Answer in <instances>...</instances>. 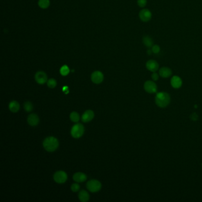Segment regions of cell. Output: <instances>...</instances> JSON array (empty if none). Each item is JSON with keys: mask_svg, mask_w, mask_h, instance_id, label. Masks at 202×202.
I'll use <instances>...</instances> for the list:
<instances>
[{"mask_svg": "<svg viewBox=\"0 0 202 202\" xmlns=\"http://www.w3.org/2000/svg\"><path fill=\"white\" fill-rule=\"evenodd\" d=\"M35 80L39 84H43L47 81V76L45 72L39 71L35 75Z\"/></svg>", "mask_w": 202, "mask_h": 202, "instance_id": "30bf717a", "label": "cell"}, {"mask_svg": "<svg viewBox=\"0 0 202 202\" xmlns=\"http://www.w3.org/2000/svg\"><path fill=\"white\" fill-rule=\"evenodd\" d=\"M47 85L50 89H54L56 86L57 82L55 79L51 78L47 81Z\"/></svg>", "mask_w": 202, "mask_h": 202, "instance_id": "603a6c76", "label": "cell"}, {"mask_svg": "<svg viewBox=\"0 0 202 202\" xmlns=\"http://www.w3.org/2000/svg\"><path fill=\"white\" fill-rule=\"evenodd\" d=\"M138 5L140 7H145L147 4V0H138L137 1Z\"/></svg>", "mask_w": 202, "mask_h": 202, "instance_id": "484cf974", "label": "cell"}, {"mask_svg": "<svg viewBox=\"0 0 202 202\" xmlns=\"http://www.w3.org/2000/svg\"><path fill=\"white\" fill-rule=\"evenodd\" d=\"M62 90L65 93V94H68V93H69V89H68V87L67 86H64L63 87V89H62Z\"/></svg>", "mask_w": 202, "mask_h": 202, "instance_id": "f1b7e54d", "label": "cell"}, {"mask_svg": "<svg viewBox=\"0 0 202 202\" xmlns=\"http://www.w3.org/2000/svg\"><path fill=\"white\" fill-rule=\"evenodd\" d=\"M155 104L160 108H165L170 105L171 97L168 93L161 91L157 93L155 98Z\"/></svg>", "mask_w": 202, "mask_h": 202, "instance_id": "6da1fadb", "label": "cell"}, {"mask_svg": "<svg viewBox=\"0 0 202 202\" xmlns=\"http://www.w3.org/2000/svg\"></svg>", "mask_w": 202, "mask_h": 202, "instance_id": "4dcf8cb0", "label": "cell"}, {"mask_svg": "<svg viewBox=\"0 0 202 202\" xmlns=\"http://www.w3.org/2000/svg\"><path fill=\"white\" fill-rule=\"evenodd\" d=\"M159 75L164 78H167L172 75V70L170 68L164 67L159 70Z\"/></svg>", "mask_w": 202, "mask_h": 202, "instance_id": "7c38bea8", "label": "cell"}, {"mask_svg": "<svg viewBox=\"0 0 202 202\" xmlns=\"http://www.w3.org/2000/svg\"><path fill=\"white\" fill-rule=\"evenodd\" d=\"M39 6L43 9L47 8L50 5L49 0H39L38 2Z\"/></svg>", "mask_w": 202, "mask_h": 202, "instance_id": "d6986e66", "label": "cell"}, {"mask_svg": "<svg viewBox=\"0 0 202 202\" xmlns=\"http://www.w3.org/2000/svg\"><path fill=\"white\" fill-rule=\"evenodd\" d=\"M146 68L150 72H155L159 69V64L157 60H150L146 62Z\"/></svg>", "mask_w": 202, "mask_h": 202, "instance_id": "ba28073f", "label": "cell"}, {"mask_svg": "<svg viewBox=\"0 0 202 202\" xmlns=\"http://www.w3.org/2000/svg\"><path fill=\"white\" fill-rule=\"evenodd\" d=\"M78 197L81 202H88L90 199V195L89 193L85 190H81L78 194Z\"/></svg>", "mask_w": 202, "mask_h": 202, "instance_id": "2e32d148", "label": "cell"}, {"mask_svg": "<svg viewBox=\"0 0 202 202\" xmlns=\"http://www.w3.org/2000/svg\"><path fill=\"white\" fill-rule=\"evenodd\" d=\"M139 19L143 22H148L151 20L152 13L148 9H142L139 13Z\"/></svg>", "mask_w": 202, "mask_h": 202, "instance_id": "52a82bcc", "label": "cell"}, {"mask_svg": "<svg viewBox=\"0 0 202 202\" xmlns=\"http://www.w3.org/2000/svg\"><path fill=\"white\" fill-rule=\"evenodd\" d=\"M91 81L95 84H100L101 82L103 81L104 79V75L100 71H94L92 74H91Z\"/></svg>", "mask_w": 202, "mask_h": 202, "instance_id": "9c48e42d", "label": "cell"}, {"mask_svg": "<svg viewBox=\"0 0 202 202\" xmlns=\"http://www.w3.org/2000/svg\"><path fill=\"white\" fill-rule=\"evenodd\" d=\"M151 50L152 51V53H154V54H158L160 52L161 48H160L159 46H158V45H154L152 46Z\"/></svg>", "mask_w": 202, "mask_h": 202, "instance_id": "cb8c5ba5", "label": "cell"}, {"mask_svg": "<svg viewBox=\"0 0 202 202\" xmlns=\"http://www.w3.org/2000/svg\"><path fill=\"white\" fill-rule=\"evenodd\" d=\"M67 173L63 171H58L55 172L53 175V179L55 181L59 184L64 183L67 180Z\"/></svg>", "mask_w": 202, "mask_h": 202, "instance_id": "8992f818", "label": "cell"}, {"mask_svg": "<svg viewBox=\"0 0 202 202\" xmlns=\"http://www.w3.org/2000/svg\"><path fill=\"white\" fill-rule=\"evenodd\" d=\"M27 122L31 126H35L39 123V118L38 115L34 113L30 114L27 117Z\"/></svg>", "mask_w": 202, "mask_h": 202, "instance_id": "4fadbf2b", "label": "cell"}, {"mask_svg": "<svg viewBox=\"0 0 202 202\" xmlns=\"http://www.w3.org/2000/svg\"><path fill=\"white\" fill-rule=\"evenodd\" d=\"M80 188V186L77 183H74L71 185V190L73 192H78Z\"/></svg>", "mask_w": 202, "mask_h": 202, "instance_id": "d4e9b609", "label": "cell"}, {"mask_svg": "<svg viewBox=\"0 0 202 202\" xmlns=\"http://www.w3.org/2000/svg\"><path fill=\"white\" fill-rule=\"evenodd\" d=\"M159 75L158 74H157L156 72H153L152 74L151 75V78L152 79V80L154 81H158V79H159Z\"/></svg>", "mask_w": 202, "mask_h": 202, "instance_id": "4316f807", "label": "cell"}, {"mask_svg": "<svg viewBox=\"0 0 202 202\" xmlns=\"http://www.w3.org/2000/svg\"><path fill=\"white\" fill-rule=\"evenodd\" d=\"M70 119L72 120L73 122L77 123L79 122L80 119V117L79 114L76 112H73L70 114Z\"/></svg>", "mask_w": 202, "mask_h": 202, "instance_id": "ffe728a7", "label": "cell"}, {"mask_svg": "<svg viewBox=\"0 0 202 202\" xmlns=\"http://www.w3.org/2000/svg\"><path fill=\"white\" fill-rule=\"evenodd\" d=\"M142 42L143 45L146 46L148 48L152 47V46L154 45V42L152 39L150 38L149 36H145L142 39Z\"/></svg>", "mask_w": 202, "mask_h": 202, "instance_id": "ac0fdd59", "label": "cell"}, {"mask_svg": "<svg viewBox=\"0 0 202 202\" xmlns=\"http://www.w3.org/2000/svg\"><path fill=\"white\" fill-rule=\"evenodd\" d=\"M144 90L150 94L155 93L157 91V85L154 81H146L143 85Z\"/></svg>", "mask_w": 202, "mask_h": 202, "instance_id": "5b68a950", "label": "cell"}, {"mask_svg": "<svg viewBox=\"0 0 202 202\" xmlns=\"http://www.w3.org/2000/svg\"><path fill=\"white\" fill-rule=\"evenodd\" d=\"M84 133V127L81 123H76L74 125L71 131V134L73 138H80Z\"/></svg>", "mask_w": 202, "mask_h": 202, "instance_id": "3957f363", "label": "cell"}, {"mask_svg": "<svg viewBox=\"0 0 202 202\" xmlns=\"http://www.w3.org/2000/svg\"><path fill=\"white\" fill-rule=\"evenodd\" d=\"M147 52H148V55H150L151 53H152V50L150 49V50H148Z\"/></svg>", "mask_w": 202, "mask_h": 202, "instance_id": "f546056e", "label": "cell"}, {"mask_svg": "<svg viewBox=\"0 0 202 202\" xmlns=\"http://www.w3.org/2000/svg\"><path fill=\"white\" fill-rule=\"evenodd\" d=\"M24 108L26 112H30L33 110V105L30 101H26L24 105Z\"/></svg>", "mask_w": 202, "mask_h": 202, "instance_id": "7402d4cb", "label": "cell"}, {"mask_svg": "<svg viewBox=\"0 0 202 202\" xmlns=\"http://www.w3.org/2000/svg\"><path fill=\"white\" fill-rule=\"evenodd\" d=\"M87 188L90 192H97L101 188V184L98 180H91L87 183Z\"/></svg>", "mask_w": 202, "mask_h": 202, "instance_id": "277c9868", "label": "cell"}, {"mask_svg": "<svg viewBox=\"0 0 202 202\" xmlns=\"http://www.w3.org/2000/svg\"><path fill=\"white\" fill-rule=\"evenodd\" d=\"M87 175L83 172H76L73 175V180L77 183H82L87 180Z\"/></svg>", "mask_w": 202, "mask_h": 202, "instance_id": "9a60e30c", "label": "cell"}, {"mask_svg": "<svg viewBox=\"0 0 202 202\" xmlns=\"http://www.w3.org/2000/svg\"><path fill=\"white\" fill-rule=\"evenodd\" d=\"M9 109L13 113H17L20 109V105L16 101H12L9 104Z\"/></svg>", "mask_w": 202, "mask_h": 202, "instance_id": "e0dca14e", "label": "cell"}, {"mask_svg": "<svg viewBox=\"0 0 202 202\" xmlns=\"http://www.w3.org/2000/svg\"><path fill=\"white\" fill-rule=\"evenodd\" d=\"M171 85L174 89H180V87L182 86L183 84V81L181 78L180 76L174 75L173 76L171 79Z\"/></svg>", "mask_w": 202, "mask_h": 202, "instance_id": "8fae6325", "label": "cell"}, {"mask_svg": "<svg viewBox=\"0 0 202 202\" xmlns=\"http://www.w3.org/2000/svg\"><path fill=\"white\" fill-rule=\"evenodd\" d=\"M69 72H70V70L67 65H64L60 68V74L63 76H67L68 75Z\"/></svg>", "mask_w": 202, "mask_h": 202, "instance_id": "44dd1931", "label": "cell"}, {"mask_svg": "<svg viewBox=\"0 0 202 202\" xmlns=\"http://www.w3.org/2000/svg\"><path fill=\"white\" fill-rule=\"evenodd\" d=\"M43 146L47 152H53L58 148L59 141L53 136H49L43 141Z\"/></svg>", "mask_w": 202, "mask_h": 202, "instance_id": "7a4b0ae2", "label": "cell"}, {"mask_svg": "<svg viewBox=\"0 0 202 202\" xmlns=\"http://www.w3.org/2000/svg\"><path fill=\"white\" fill-rule=\"evenodd\" d=\"M94 113L93 112V111L91 110H88L84 113V114H82L81 119L83 122L87 123L90 122L94 118Z\"/></svg>", "mask_w": 202, "mask_h": 202, "instance_id": "5bb4252c", "label": "cell"}, {"mask_svg": "<svg viewBox=\"0 0 202 202\" xmlns=\"http://www.w3.org/2000/svg\"><path fill=\"white\" fill-rule=\"evenodd\" d=\"M198 115L196 114V113H193L192 114H191L190 116V119L191 120H193V121H196V120H198Z\"/></svg>", "mask_w": 202, "mask_h": 202, "instance_id": "83f0119b", "label": "cell"}]
</instances>
